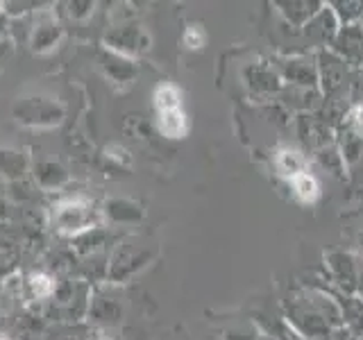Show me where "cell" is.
<instances>
[{
	"label": "cell",
	"mask_w": 363,
	"mask_h": 340,
	"mask_svg": "<svg viewBox=\"0 0 363 340\" xmlns=\"http://www.w3.org/2000/svg\"><path fill=\"white\" fill-rule=\"evenodd\" d=\"M359 247H361V254H363V234L359 236Z\"/></svg>",
	"instance_id": "19"
},
{
	"label": "cell",
	"mask_w": 363,
	"mask_h": 340,
	"mask_svg": "<svg viewBox=\"0 0 363 340\" xmlns=\"http://www.w3.org/2000/svg\"><path fill=\"white\" fill-rule=\"evenodd\" d=\"M347 123L343 128H347L352 134H357L359 139H363V105H354L350 111H347Z\"/></svg>",
	"instance_id": "14"
},
{
	"label": "cell",
	"mask_w": 363,
	"mask_h": 340,
	"mask_svg": "<svg viewBox=\"0 0 363 340\" xmlns=\"http://www.w3.org/2000/svg\"><path fill=\"white\" fill-rule=\"evenodd\" d=\"M329 7L334 9V14L338 18L340 26H352V23H361L363 18V3H352V0H347V3H329Z\"/></svg>",
	"instance_id": "12"
},
{
	"label": "cell",
	"mask_w": 363,
	"mask_h": 340,
	"mask_svg": "<svg viewBox=\"0 0 363 340\" xmlns=\"http://www.w3.org/2000/svg\"><path fill=\"white\" fill-rule=\"evenodd\" d=\"M32 288L37 295H48L52 290V283L48 277H43V275H37V277H32Z\"/></svg>",
	"instance_id": "16"
},
{
	"label": "cell",
	"mask_w": 363,
	"mask_h": 340,
	"mask_svg": "<svg viewBox=\"0 0 363 340\" xmlns=\"http://www.w3.org/2000/svg\"><path fill=\"white\" fill-rule=\"evenodd\" d=\"M155 102H157L159 113L170 111V109H179V91L170 84H162L155 94Z\"/></svg>",
	"instance_id": "13"
},
{
	"label": "cell",
	"mask_w": 363,
	"mask_h": 340,
	"mask_svg": "<svg viewBox=\"0 0 363 340\" xmlns=\"http://www.w3.org/2000/svg\"><path fill=\"white\" fill-rule=\"evenodd\" d=\"M289 186L293 191V196L298 198L302 204H313V202H318V198H320V184H318L315 175H311L309 170L291 177Z\"/></svg>",
	"instance_id": "10"
},
{
	"label": "cell",
	"mask_w": 363,
	"mask_h": 340,
	"mask_svg": "<svg viewBox=\"0 0 363 340\" xmlns=\"http://www.w3.org/2000/svg\"><path fill=\"white\" fill-rule=\"evenodd\" d=\"M159 128L166 136L170 139H179V136H184L186 132V118L184 113L179 109H170V111H162L159 113Z\"/></svg>",
	"instance_id": "11"
},
{
	"label": "cell",
	"mask_w": 363,
	"mask_h": 340,
	"mask_svg": "<svg viewBox=\"0 0 363 340\" xmlns=\"http://www.w3.org/2000/svg\"><path fill=\"white\" fill-rule=\"evenodd\" d=\"M338 28H340V23H338V18L334 14V9L329 5H323L320 11H318V14L309 23H306L302 30L306 34V39L313 41L320 50H327L329 45H332Z\"/></svg>",
	"instance_id": "4"
},
{
	"label": "cell",
	"mask_w": 363,
	"mask_h": 340,
	"mask_svg": "<svg viewBox=\"0 0 363 340\" xmlns=\"http://www.w3.org/2000/svg\"><path fill=\"white\" fill-rule=\"evenodd\" d=\"M298 132H300L302 143L313 152L332 145V128H329L320 116H313V113H300Z\"/></svg>",
	"instance_id": "6"
},
{
	"label": "cell",
	"mask_w": 363,
	"mask_h": 340,
	"mask_svg": "<svg viewBox=\"0 0 363 340\" xmlns=\"http://www.w3.org/2000/svg\"><path fill=\"white\" fill-rule=\"evenodd\" d=\"M277 7L291 26L304 28L306 23L320 11L323 3H313V0H293V3H277Z\"/></svg>",
	"instance_id": "9"
},
{
	"label": "cell",
	"mask_w": 363,
	"mask_h": 340,
	"mask_svg": "<svg viewBox=\"0 0 363 340\" xmlns=\"http://www.w3.org/2000/svg\"><path fill=\"white\" fill-rule=\"evenodd\" d=\"M329 50L338 55L347 66L363 68V26L361 23L340 26L332 45H329Z\"/></svg>",
	"instance_id": "2"
},
{
	"label": "cell",
	"mask_w": 363,
	"mask_h": 340,
	"mask_svg": "<svg viewBox=\"0 0 363 340\" xmlns=\"http://www.w3.org/2000/svg\"><path fill=\"white\" fill-rule=\"evenodd\" d=\"M272 164H275L277 173L286 179L309 170V159H306L302 150H295V147H279L275 157H272Z\"/></svg>",
	"instance_id": "7"
},
{
	"label": "cell",
	"mask_w": 363,
	"mask_h": 340,
	"mask_svg": "<svg viewBox=\"0 0 363 340\" xmlns=\"http://www.w3.org/2000/svg\"><path fill=\"white\" fill-rule=\"evenodd\" d=\"M247 84L252 86L257 94H277L281 91V77L272 66H264V64H255L247 68Z\"/></svg>",
	"instance_id": "8"
},
{
	"label": "cell",
	"mask_w": 363,
	"mask_h": 340,
	"mask_svg": "<svg viewBox=\"0 0 363 340\" xmlns=\"http://www.w3.org/2000/svg\"><path fill=\"white\" fill-rule=\"evenodd\" d=\"M357 293L363 298V261H359V281H357Z\"/></svg>",
	"instance_id": "18"
},
{
	"label": "cell",
	"mask_w": 363,
	"mask_h": 340,
	"mask_svg": "<svg viewBox=\"0 0 363 340\" xmlns=\"http://www.w3.org/2000/svg\"><path fill=\"white\" fill-rule=\"evenodd\" d=\"M184 43L189 45V48H200V45L204 43V34H202V30H198V26L189 28L186 34H184Z\"/></svg>",
	"instance_id": "15"
},
{
	"label": "cell",
	"mask_w": 363,
	"mask_h": 340,
	"mask_svg": "<svg viewBox=\"0 0 363 340\" xmlns=\"http://www.w3.org/2000/svg\"><path fill=\"white\" fill-rule=\"evenodd\" d=\"M315 64H318V89L323 91V96L329 100L345 94V89L350 86V66L329 48L318 50Z\"/></svg>",
	"instance_id": "1"
},
{
	"label": "cell",
	"mask_w": 363,
	"mask_h": 340,
	"mask_svg": "<svg viewBox=\"0 0 363 340\" xmlns=\"http://www.w3.org/2000/svg\"><path fill=\"white\" fill-rule=\"evenodd\" d=\"M261 336H257V332L252 334V332H250V334H241V332H238V334H227V338L225 340H259Z\"/></svg>",
	"instance_id": "17"
},
{
	"label": "cell",
	"mask_w": 363,
	"mask_h": 340,
	"mask_svg": "<svg viewBox=\"0 0 363 340\" xmlns=\"http://www.w3.org/2000/svg\"><path fill=\"white\" fill-rule=\"evenodd\" d=\"M279 77L291 86H318V64L315 57L298 55L284 60L277 68Z\"/></svg>",
	"instance_id": "3"
},
{
	"label": "cell",
	"mask_w": 363,
	"mask_h": 340,
	"mask_svg": "<svg viewBox=\"0 0 363 340\" xmlns=\"http://www.w3.org/2000/svg\"><path fill=\"white\" fill-rule=\"evenodd\" d=\"M325 261H327L329 272H332V279L347 295H354L357 281H359V261L350 252H329Z\"/></svg>",
	"instance_id": "5"
},
{
	"label": "cell",
	"mask_w": 363,
	"mask_h": 340,
	"mask_svg": "<svg viewBox=\"0 0 363 340\" xmlns=\"http://www.w3.org/2000/svg\"><path fill=\"white\" fill-rule=\"evenodd\" d=\"M0 340H7V338H0Z\"/></svg>",
	"instance_id": "20"
}]
</instances>
